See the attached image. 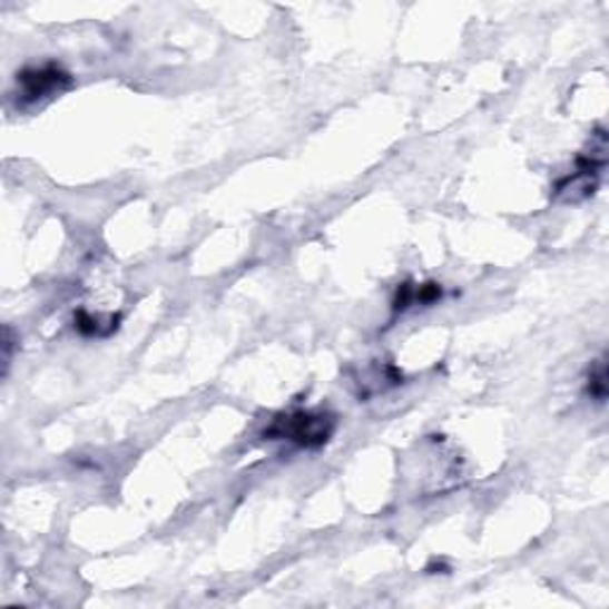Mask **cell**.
I'll list each match as a JSON object with an SVG mask.
<instances>
[{"label":"cell","mask_w":609,"mask_h":609,"mask_svg":"<svg viewBox=\"0 0 609 609\" xmlns=\"http://www.w3.org/2000/svg\"><path fill=\"white\" fill-rule=\"evenodd\" d=\"M336 420L328 412H288L265 429V439L286 441L298 448H322L334 436Z\"/></svg>","instance_id":"6da1fadb"},{"label":"cell","mask_w":609,"mask_h":609,"mask_svg":"<svg viewBox=\"0 0 609 609\" xmlns=\"http://www.w3.org/2000/svg\"><path fill=\"white\" fill-rule=\"evenodd\" d=\"M69 75L58 65L29 67L17 75V98L22 102H39L43 98H53L69 86Z\"/></svg>","instance_id":"7a4b0ae2"},{"label":"cell","mask_w":609,"mask_h":609,"mask_svg":"<svg viewBox=\"0 0 609 609\" xmlns=\"http://www.w3.org/2000/svg\"><path fill=\"white\" fill-rule=\"evenodd\" d=\"M588 393H590V397H596L598 403H602V400H605V395H607V372H605V364H598L596 372H590Z\"/></svg>","instance_id":"3957f363"}]
</instances>
